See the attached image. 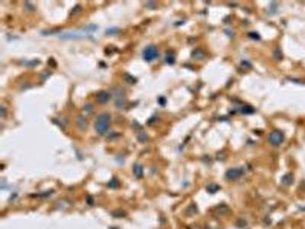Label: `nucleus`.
Segmentation results:
<instances>
[{
    "label": "nucleus",
    "instance_id": "9",
    "mask_svg": "<svg viewBox=\"0 0 305 229\" xmlns=\"http://www.w3.org/2000/svg\"><path fill=\"white\" fill-rule=\"evenodd\" d=\"M197 212H198L197 206L195 204H191L186 209L185 212V214L187 216H192L194 215H195Z\"/></svg>",
    "mask_w": 305,
    "mask_h": 229
},
{
    "label": "nucleus",
    "instance_id": "20",
    "mask_svg": "<svg viewBox=\"0 0 305 229\" xmlns=\"http://www.w3.org/2000/svg\"><path fill=\"white\" fill-rule=\"evenodd\" d=\"M4 114H5V110H4V107L2 106L1 107V116L3 117Z\"/></svg>",
    "mask_w": 305,
    "mask_h": 229
},
{
    "label": "nucleus",
    "instance_id": "3",
    "mask_svg": "<svg viewBox=\"0 0 305 229\" xmlns=\"http://www.w3.org/2000/svg\"><path fill=\"white\" fill-rule=\"evenodd\" d=\"M270 144L275 147H278L284 141V134L280 131H273L269 136Z\"/></svg>",
    "mask_w": 305,
    "mask_h": 229
},
{
    "label": "nucleus",
    "instance_id": "10",
    "mask_svg": "<svg viewBox=\"0 0 305 229\" xmlns=\"http://www.w3.org/2000/svg\"><path fill=\"white\" fill-rule=\"evenodd\" d=\"M77 124H78L79 128L81 129H86L87 127L88 122L86 121V118H84L83 116H79L77 118Z\"/></svg>",
    "mask_w": 305,
    "mask_h": 229
},
{
    "label": "nucleus",
    "instance_id": "17",
    "mask_svg": "<svg viewBox=\"0 0 305 229\" xmlns=\"http://www.w3.org/2000/svg\"><path fill=\"white\" fill-rule=\"evenodd\" d=\"M137 139H138V141H140V142H142V143H144L145 141H147V134H145V133H140V134L138 135V137H137Z\"/></svg>",
    "mask_w": 305,
    "mask_h": 229
},
{
    "label": "nucleus",
    "instance_id": "8",
    "mask_svg": "<svg viewBox=\"0 0 305 229\" xmlns=\"http://www.w3.org/2000/svg\"><path fill=\"white\" fill-rule=\"evenodd\" d=\"M220 190V186L217 183H210L206 187V190L210 194H214Z\"/></svg>",
    "mask_w": 305,
    "mask_h": 229
},
{
    "label": "nucleus",
    "instance_id": "16",
    "mask_svg": "<svg viewBox=\"0 0 305 229\" xmlns=\"http://www.w3.org/2000/svg\"><path fill=\"white\" fill-rule=\"evenodd\" d=\"M121 31V30L118 28H116V27H111V28H108L106 30V34H110V35H112V34H117L118 33H119Z\"/></svg>",
    "mask_w": 305,
    "mask_h": 229
},
{
    "label": "nucleus",
    "instance_id": "1",
    "mask_svg": "<svg viewBox=\"0 0 305 229\" xmlns=\"http://www.w3.org/2000/svg\"><path fill=\"white\" fill-rule=\"evenodd\" d=\"M111 123V114L108 112L101 113L96 118L94 124L95 131L100 135H103L107 132Z\"/></svg>",
    "mask_w": 305,
    "mask_h": 229
},
{
    "label": "nucleus",
    "instance_id": "7",
    "mask_svg": "<svg viewBox=\"0 0 305 229\" xmlns=\"http://www.w3.org/2000/svg\"><path fill=\"white\" fill-rule=\"evenodd\" d=\"M294 183V177L291 174H287L284 175L282 178V183L284 186H291L292 183Z\"/></svg>",
    "mask_w": 305,
    "mask_h": 229
},
{
    "label": "nucleus",
    "instance_id": "5",
    "mask_svg": "<svg viewBox=\"0 0 305 229\" xmlns=\"http://www.w3.org/2000/svg\"><path fill=\"white\" fill-rule=\"evenodd\" d=\"M110 95L106 91H99L97 94V101L100 104H104L109 100Z\"/></svg>",
    "mask_w": 305,
    "mask_h": 229
},
{
    "label": "nucleus",
    "instance_id": "19",
    "mask_svg": "<svg viewBox=\"0 0 305 229\" xmlns=\"http://www.w3.org/2000/svg\"><path fill=\"white\" fill-rule=\"evenodd\" d=\"M158 102L160 105H162V106H164V105H166V103H167V99H166L165 97L162 96L159 99Z\"/></svg>",
    "mask_w": 305,
    "mask_h": 229
},
{
    "label": "nucleus",
    "instance_id": "2",
    "mask_svg": "<svg viewBox=\"0 0 305 229\" xmlns=\"http://www.w3.org/2000/svg\"><path fill=\"white\" fill-rule=\"evenodd\" d=\"M159 56V51L154 45H149L143 51V58L147 62H151L156 60Z\"/></svg>",
    "mask_w": 305,
    "mask_h": 229
},
{
    "label": "nucleus",
    "instance_id": "11",
    "mask_svg": "<svg viewBox=\"0 0 305 229\" xmlns=\"http://www.w3.org/2000/svg\"><path fill=\"white\" fill-rule=\"evenodd\" d=\"M240 111H241L243 114H253V113L256 111L255 108H253V106H250V105H245V106H243L240 109Z\"/></svg>",
    "mask_w": 305,
    "mask_h": 229
},
{
    "label": "nucleus",
    "instance_id": "12",
    "mask_svg": "<svg viewBox=\"0 0 305 229\" xmlns=\"http://www.w3.org/2000/svg\"><path fill=\"white\" fill-rule=\"evenodd\" d=\"M108 187L111 189H118L120 187V182L115 177H113L108 183Z\"/></svg>",
    "mask_w": 305,
    "mask_h": 229
},
{
    "label": "nucleus",
    "instance_id": "14",
    "mask_svg": "<svg viewBox=\"0 0 305 229\" xmlns=\"http://www.w3.org/2000/svg\"><path fill=\"white\" fill-rule=\"evenodd\" d=\"M165 61L167 64H170V65H172V64H174L175 61H176V58H175L174 54L171 52L167 53V55H166V57H165Z\"/></svg>",
    "mask_w": 305,
    "mask_h": 229
},
{
    "label": "nucleus",
    "instance_id": "6",
    "mask_svg": "<svg viewBox=\"0 0 305 229\" xmlns=\"http://www.w3.org/2000/svg\"><path fill=\"white\" fill-rule=\"evenodd\" d=\"M133 172L134 174L137 178H142L144 176V167L142 165L138 164H135L133 167Z\"/></svg>",
    "mask_w": 305,
    "mask_h": 229
},
{
    "label": "nucleus",
    "instance_id": "13",
    "mask_svg": "<svg viewBox=\"0 0 305 229\" xmlns=\"http://www.w3.org/2000/svg\"><path fill=\"white\" fill-rule=\"evenodd\" d=\"M191 56L194 57L195 59L200 60V59H202V58H204V51H201V50L197 49V50H195V51H193Z\"/></svg>",
    "mask_w": 305,
    "mask_h": 229
},
{
    "label": "nucleus",
    "instance_id": "4",
    "mask_svg": "<svg viewBox=\"0 0 305 229\" xmlns=\"http://www.w3.org/2000/svg\"><path fill=\"white\" fill-rule=\"evenodd\" d=\"M243 170L242 168H234L230 169L226 172L225 177L227 180H235L241 177L243 175Z\"/></svg>",
    "mask_w": 305,
    "mask_h": 229
},
{
    "label": "nucleus",
    "instance_id": "18",
    "mask_svg": "<svg viewBox=\"0 0 305 229\" xmlns=\"http://www.w3.org/2000/svg\"><path fill=\"white\" fill-rule=\"evenodd\" d=\"M249 36H250V38H252L253 40H255V41H257V40H259L260 38V35H259L257 33L255 32L250 33V34H249Z\"/></svg>",
    "mask_w": 305,
    "mask_h": 229
},
{
    "label": "nucleus",
    "instance_id": "15",
    "mask_svg": "<svg viewBox=\"0 0 305 229\" xmlns=\"http://www.w3.org/2000/svg\"><path fill=\"white\" fill-rule=\"evenodd\" d=\"M124 79L126 82L127 83L134 84V83H136V82H137V80H136V78H134L133 76L130 75V74H126L125 75H124Z\"/></svg>",
    "mask_w": 305,
    "mask_h": 229
}]
</instances>
